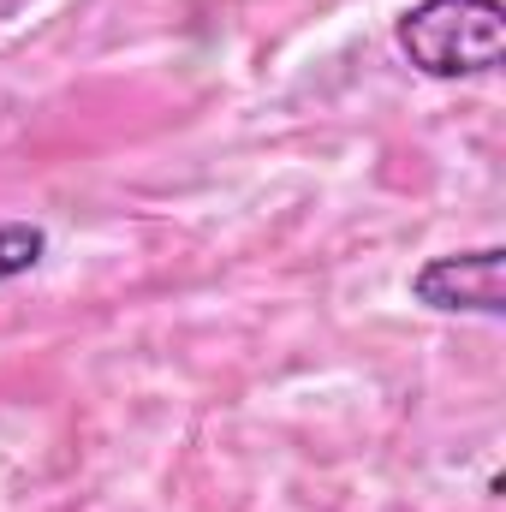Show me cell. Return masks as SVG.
<instances>
[{"label": "cell", "instance_id": "6da1fadb", "mask_svg": "<svg viewBox=\"0 0 506 512\" xmlns=\"http://www.w3.org/2000/svg\"><path fill=\"white\" fill-rule=\"evenodd\" d=\"M393 36L423 78H483L501 66L506 6L501 0H417Z\"/></svg>", "mask_w": 506, "mask_h": 512}, {"label": "cell", "instance_id": "7a4b0ae2", "mask_svg": "<svg viewBox=\"0 0 506 512\" xmlns=\"http://www.w3.org/2000/svg\"><path fill=\"white\" fill-rule=\"evenodd\" d=\"M501 268L506 251L483 245V251H453V256H429L411 274V298L423 310H447V316H506L501 298Z\"/></svg>", "mask_w": 506, "mask_h": 512}, {"label": "cell", "instance_id": "3957f363", "mask_svg": "<svg viewBox=\"0 0 506 512\" xmlns=\"http://www.w3.org/2000/svg\"><path fill=\"white\" fill-rule=\"evenodd\" d=\"M42 256H48V233H42V227H30V221H0V280L30 274Z\"/></svg>", "mask_w": 506, "mask_h": 512}]
</instances>
